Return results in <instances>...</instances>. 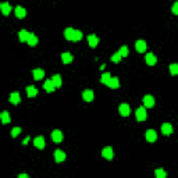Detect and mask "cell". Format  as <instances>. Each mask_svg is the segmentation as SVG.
<instances>
[{
  "label": "cell",
  "instance_id": "1",
  "mask_svg": "<svg viewBox=\"0 0 178 178\" xmlns=\"http://www.w3.org/2000/svg\"><path fill=\"white\" fill-rule=\"evenodd\" d=\"M135 116H136V120L138 121H145L146 117H148V114H146V107L143 106V107H138L136 109V113H135Z\"/></svg>",
  "mask_w": 178,
  "mask_h": 178
},
{
  "label": "cell",
  "instance_id": "2",
  "mask_svg": "<svg viewBox=\"0 0 178 178\" xmlns=\"http://www.w3.org/2000/svg\"><path fill=\"white\" fill-rule=\"evenodd\" d=\"M102 156L105 159H107V160H111V159L114 157V152H113V149L110 148V146H106L105 149L102 150Z\"/></svg>",
  "mask_w": 178,
  "mask_h": 178
},
{
  "label": "cell",
  "instance_id": "3",
  "mask_svg": "<svg viewBox=\"0 0 178 178\" xmlns=\"http://www.w3.org/2000/svg\"><path fill=\"white\" fill-rule=\"evenodd\" d=\"M118 111H120V114H121V116L127 117V116H130L131 109H130V106L127 105V103H122V105H120V107H118Z\"/></svg>",
  "mask_w": 178,
  "mask_h": 178
},
{
  "label": "cell",
  "instance_id": "4",
  "mask_svg": "<svg viewBox=\"0 0 178 178\" xmlns=\"http://www.w3.org/2000/svg\"><path fill=\"white\" fill-rule=\"evenodd\" d=\"M145 136H146V141L148 142H154L157 139V135H156V131L154 130H148L145 132Z\"/></svg>",
  "mask_w": 178,
  "mask_h": 178
},
{
  "label": "cell",
  "instance_id": "5",
  "mask_svg": "<svg viewBox=\"0 0 178 178\" xmlns=\"http://www.w3.org/2000/svg\"><path fill=\"white\" fill-rule=\"evenodd\" d=\"M143 105L145 107H153L154 106V99L152 95H145L143 96Z\"/></svg>",
  "mask_w": 178,
  "mask_h": 178
},
{
  "label": "cell",
  "instance_id": "6",
  "mask_svg": "<svg viewBox=\"0 0 178 178\" xmlns=\"http://www.w3.org/2000/svg\"><path fill=\"white\" fill-rule=\"evenodd\" d=\"M54 160H56L57 163L64 162V160H65V153H64V152H63V150L57 149L56 152H54Z\"/></svg>",
  "mask_w": 178,
  "mask_h": 178
},
{
  "label": "cell",
  "instance_id": "7",
  "mask_svg": "<svg viewBox=\"0 0 178 178\" xmlns=\"http://www.w3.org/2000/svg\"><path fill=\"white\" fill-rule=\"evenodd\" d=\"M33 145L36 146L38 149H43L44 145H46V142H44V138L43 136H36L33 139Z\"/></svg>",
  "mask_w": 178,
  "mask_h": 178
},
{
  "label": "cell",
  "instance_id": "8",
  "mask_svg": "<svg viewBox=\"0 0 178 178\" xmlns=\"http://www.w3.org/2000/svg\"><path fill=\"white\" fill-rule=\"evenodd\" d=\"M146 42L145 41H136V43H135V49H136V52L139 53H145L146 52Z\"/></svg>",
  "mask_w": 178,
  "mask_h": 178
},
{
  "label": "cell",
  "instance_id": "9",
  "mask_svg": "<svg viewBox=\"0 0 178 178\" xmlns=\"http://www.w3.org/2000/svg\"><path fill=\"white\" fill-rule=\"evenodd\" d=\"M82 97H84L85 102H92L93 97H95V93H93L90 89H86V90H84V93H82Z\"/></svg>",
  "mask_w": 178,
  "mask_h": 178
},
{
  "label": "cell",
  "instance_id": "10",
  "mask_svg": "<svg viewBox=\"0 0 178 178\" xmlns=\"http://www.w3.org/2000/svg\"><path fill=\"white\" fill-rule=\"evenodd\" d=\"M43 89L46 90V92H53L54 89H56V85L53 84V81L52 79H49V81H44V84H43Z\"/></svg>",
  "mask_w": 178,
  "mask_h": 178
},
{
  "label": "cell",
  "instance_id": "11",
  "mask_svg": "<svg viewBox=\"0 0 178 178\" xmlns=\"http://www.w3.org/2000/svg\"><path fill=\"white\" fill-rule=\"evenodd\" d=\"M52 139H53V142H61L63 141V134H61V131H59V130H54L52 132Z\"/></svg>",
  "mask_w": 178,
  "mask_h": 178
},
{
  "label": "cell",
  "instance_id": "12",
  "mask_svg": "<svg viewBox=\"0 0 178 178\" xmlns=\"http://www.w3.org/2000/svg\"><path fill=\"white\" fill-rule=\"evenodd\" d=\"M145 60L149 65H154L156 64V61H157V59H156V56H154L153 53H148L145 56Z\"/></svg>",
  "mask_w": 178,
  "mask_h": 178
},
{
  "label": "cell",
  "instance_id": "13",
  "mask_svg": "<svg viewBox=\"0 0 178 178\" xmlns=\"http://www.w3.org/2000/svg\"><path fill=\"white\" fill-rule=\"evenodd\" d=\"M29 35H31V33H29L28 31H25V29H21L20 32H18V38H20L21 42H28Z\"/></svg>",
  "mask_w": 178,
  "mask_h": 178
},
{
  "label": "cell",
  "instance_id": "14",
  "mask_svg": "<svg viewBox=\"0 0 178 178\" xmlns=\"http://www.w3.org/2000/svg\"><path fill=\"white\" fill-rule=\"evenodd\" d=\"M97 43H99V39H97L96 35H89L88 36V44L90 47H96Z\"/></svg>",
  "mask_w": 178,
  "mask_h": 178
},
{
  "label": "cell",
  "instance_id": "15",
  "mask_svg": "<svg viewBox=\"0 0 178 178\" xmlns=\"http://www.w3.org/2000/svg\"><path fill=\"white\" fill-rule=\"evenodd\" d=\"M162 132L164 134V135H171V134H173V125L168 124V122L163 124L162 125Z\"/></svg>",
  "mask_w": 178,
  "mask_h": 178
},
{
  "label": "cell",
  "instance_id": "16",
  "mask_svg": "<svg viewBox=\"0 0 178 178\" xmlns=\"http://www.w3.org/2000/svg\"><path fill=\"white\" fill-rule=\"evenodd\" d=\"M0 10H1V13H3L4 16H7V14H10V11H11V6H10L7 1H4V3L0 4Z\"/></svg>",
  "mask_w": 178,
  "mask_h": 178
},
{
  "label": "cell",
  "instance_id": "17",
  "mask_svg": "<svg viewBox=\"0 0 178 178\" xmlns=\"http://www.w3.org/2000/svg\"><path fill=\"white\" fill-rule=\"evenodd\" d=\"M32 75H33V78H35L36 81H39V79H42V78L44 77V71L43 70H41V68H36V70H33L32 71Z\"/></svg>",
  "mask_w": 178,
  "mask_h": 178
},
{
  "label": "cell",
  "instance_id": "18",
  "mask_svg": "<svg viewBox=\"0 0 178 178\" xmlns=\"http://www.w3.org/2000/svg\"><path fill=\"white\" fill-rule=\"evenodd\" d=\"M61 60H63L64 64H70V63L73 61V56H71V53H68V52L63 53V54H61Z\"/></svg>",
  "mask_w": 178,
  "mask_h": 178
},
{
  "label": "cell",
  "instance_id": "19",
  "mask_svg": "<svg viewBox=\"0 0 178 178\" xmlns=\"http://www.w3.org/2000/svg\"><path fill=\"white\" fill-rule=\"evenodd\" d=\"M21 100V97H20V93L18 92H14L10 95V102H11L13 105H18Z\"/></svg>",
  "mask_w": 178,
  "mask_h": 178
},
{
  "label": "cell",
  "instance_id": "20",
  "mask_svg": "<svg viewBox=\"0 0 178 178\" xmlns=\"http://www.w3.org/2000/svg\"><path fill=\"white\" fill-rule=\"evenodd\" d=\"M16 16L18 17V18H24V17L27 16V11H25V8L21 7V6H17V7H16Z\"/></svg>",
  "mask_w": 178,
  "mask_h": 178
},
{
  "label": "cell",
  "instance_id": "21",
  "mask_svg": "<svg viewBox=\"0 0 178 178\" xmlns=\"http://www.w3.org/2000/svg\"><path fill=\"white\" fill-rule=\"evenodd\" d=\"M109 88H111V89H117L118 86H120V81H118V78L117 77H113L111 79H110V82H109Z\"/></svg>",
  "mask_w": 178,
  "mask_h": 178
},
{
  "label": "cell",
  "instance_id": "22",
  "mask_svg": "<svg viewBox=\"0 0 178 178\" xmlns=\"http://www.w3.org/2000/svg\"><path fill=\"white\" fill-rule=\"evenodd\" d=\"M111 78H113V77H111V74H110V73H105L100 77V82H102V84H105V85H109V82H110Z\"/></svg>",
  "mask_w": 178,
  "mask_h": 178
},
{
  "label": "cell",
  "instance_id": "23",
  "mask_svg": "<svg viewBox=\"0 0 178 178\" xmlns=\"http://www.w3.org/2000/svg\"><path fill=\"white\" fill-rule=\"evenodd\" d=\"M27 95H28L29 97L36 96V95H38V89L35 88V86H33V85H29L28 88H27Z\"/></svg>",
  "mask_w": 178,
  "mask_h": 178
},
{
  "label": "cell",
  "instance_id": "24",
  "mask_svg": "<svg viewBox=\"0 0 178 178\" xmlns=\"http://www.w3.org/2000/svg\"><path fill=\"white\" fill-rule=\"evenodd\" d=\"M74 32H75V29H73V28H65V31H64L65 39H68V41H73Z\"/></svg>",
  "mask_w": 178,
  "mask_h": 178
},
{
  "label": "cell",
  "instance_id": "25",
  "mask_svg": "<svg viewBox=\"0 0 178 178\" xmlns=\"http://www.w3.org/2000/svg\"><path fill=\"white\" fill-rule=\"evenodd\" d=\"M52 81H53V84L56 85V88H60L61 84H63V82H61V77L59 75V74H56V75H53V77H52Z\"/></svg>",
  "mask_w": 178,
  "mask_h": 178
},
{
  "label": "cell",
  "instance_id": "26",
  "mask_svg": "<svg viewBox=\"0 0 178 178\" xmlns=\"http://www.w3.org/2000/svg\"><path fill=\"white\" fill-rule=\"evenodd\" d=\"M27 43H28L29 46H36V44H38V36H36V35H33V33H31Z\"/></svg>",
  "mask_w": 178,
  "mask_h": 178
},
{
  "label": "cell",
  "instance_id": "27",
  "mask_svg": "<svg viewBox=\"0 0 178 178\" xmlns=\"http://www.w3.org/2000/svg\"><path fill=\"white\" fill-rule=\"evenodd\" d=\"M154 175H156V178H167L166 171L163 170V168H157V170L154 171Z\"/></svg>",
  "mask_w": 178,
  "mask_h": 178
},
{
  "label": "cell",
  "instance_id": "28",
  "mask_svg": "<svg viewBox=\"0 0 178 178\" xmlns=\"http://www.w3.org/2000/svg\"><path fill=\"white\" fill-rule=\"evenodd\" d=\"M0 118H1V122H3V124H8V122H10V116H8L7 111H3V113L0 114Z\"/></svg>",
  "mask_w": 178,
  "mask_h": 178
},
{
  "label": "cell",
  "instance_id": "29",
  "mask_svg": "<svg viewBox=\"0 0 178 178\" xmlns=\"http://www.w3.org/2000/svg\"><path fill=\"white\" fill-rule=\"evenodd\" d=\"M118 53H120V56H121V57H127V56H128V53H130V50H128L127 46H121L120 50H118Z\"/></svg>",
  "mask_w": 178,
  "mask_h": 178
},
{
  "label": "cell",
  "instance_id": "30",
  "mask_svg": "<svg viewBox=\"0 0 178 178\" xmlns=\"http://www.w3.org/2000/svg\"><path fill=\"white\" fill-rule=\"evenodd\" d=\"M170 73L173 74V75H178V64L177 63L170 65Z\"/></svg>",
  "mask_w": 178,
  "mask_h": 178
},
{
  "label": "cell",
  "instance_id": "31",
  "mask_svg": "<svg viewBox=\"0 0 178 178\" xmlns=\"http://www.w3.org/2000/svg\"><path fill=\"white\" fill-rule=\"evenodd\" d=\"M81 39H82V32H81V31H75V32H74L73 41L77 42V41H81Z\"/></svg>",
  "mask_w": 178,
  "mask_h": 178
},
{
  "label": "cell",
  "instance_id": "32",
  "mask_svg": "<svg viewBox=\"0 0 178 178\" xmlns=\"http://www.w3.org/2000/svg\"><path fill=\"white\" fill-rule=\"evenodd\" d=\"M121 59H122V57L120 56V53H114L113 56H111V61H113V63H120Z\"/></svg>",
  "mask_w": 178,
  "mask_h": 178
},
{
  "label": "cell",
  "instance_id": "33",
  "mask_svg": "<svg viewBox=\"0 0 178 178\" xmlns=\"http://www.w3.org/2000/svg\"><path fill=\"white\" fill-rule=\"evenodd\" d=\"M20 132H21V128H20V127H14V128L11 130V136H13V138L18 136V134H20Z\"/></svg>",
  "mask_w": 178,
  "mask_h": 178
},
{
  "label": "cell",
  "instance_id": "34",
  "mask_svg": "<svg viewBox=\"0 0 178 178\" xmlns=\"http://www.w3.org/2000/svg\"><path fill=\"white\" fill-rule=\"evenodd\" d=\"M173 13H174V14H178V1H175V3L173 4Z\"/></svg>",
  "mask_w": 178,
  "mask_h": 178
},
{
  "label": "cell",
  "instance_id": "35",
  "mask_svg": "<svg viewBox=\"0 0 178 178\" xmlns=\"http://www.w3.org/2000/svg\"><path fill=\"white\" fill-rule=\"evenodd\" d=\"M18 178H29V177L27 174H20V175H18Z\"/></svg>",
  "mask_w": 178,
  "mask_h": 178
},
{
  "label": "cell",
  "instance_id": "36",
  "mask_svg": "<svg viewBox=\"0 0 178 178\" xmlns=\"http://www.w3.org/2000/svg\"><path fill=\"white\" fill-rule=\"evenodd\" d=\"M28 141H29V138L27 136V138L24 139V142H22V145H27V143H28Z\"/></svg>",
  "mask_w": 178,
  "mask_h": 178
}]
</instances>
